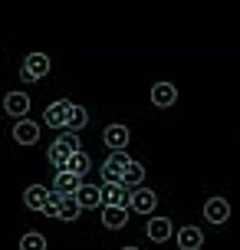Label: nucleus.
I'll return each instance as SVG.
<instances>
[{
	"label": "nucleus",
	"instance_id": "f257e3e1",
	"mask_svg": "<svg viewBox=\"0 0 240 250\" xmlns=\"http://www.w3.org/2000/svg\"><path fill=\"white\" fill-rule=\"evenodd\" d=\"M128 162H132V158H128L125 151H109V155H105V165H102V185H119Z\"/></svg>",
	"mask_w": 240,
	"mask_h": 250
},
{
	"label": "nucleus",
	"instance_id": "f03ea898",
	"mask_svg": "<svg viewBox=\"0 0 240 250\" xmlns=\"http://www.w3.org/2000/svg\"><path fill=\"white\" fill-rule=\"evenodd\" d=\"M69 115H73V102L69 99H56V102L46 105L43 122L50 125V128H66V125H69Z\"/></svg>",
	"mask_w": 240,
	"mask_h": 250
},
{
	"label": "nucleus",
	"instance_id": "7ed1b4c3",
	"mask_svg": "<svg viewBox=\"0 0 240 250\" xmlns=\"http://www.w3.org/2000/svg\"><path fill=\"white\" fill-rule=\"evenodd\" d=\"M102 208H125L128 211V201H132V191L122 185H102Z\"/></svg>",
	"mask_w": 240,
	"mask_h": 250
},
{
	"label": "nucleus",
	"instance_id": "20e7f679",
	"mask_svg": "<svg viewBox=\"0 0 240 250\" xmlns=\"http://www.w3.org/2000/svg\"><path fill=\"white\" fill-rule=\"evenodd\" d=\"M128 208L135 214H152L158 208V194H155L152 188H135L132 191V201H128Z\"/></svg>",
	"mask_w": 240,
	"mask_h": 250
},
{
	"label": "nucleus",
	"instance_id": "39448f33",
	"mask_svg": "<svg viewBox=\"0 0 240 250\" xmlns=\"http://www.w3.org/2000/svg\"><path fill=\"white\" fill-rule=\"evenodd\" d=\"M50 66H53V62H50V56H46V53H30L20 73H26L33 83H37V79H43V76L50 73Z\"/></svg>",
	"mask_w": 240,
	"mask_h": 250
},
{
	"label": "nucleus",
	"instance_id": "423d86ee",
	"mask_svg": "<svg viewBox=\"0 0 240 250\" xmlns=\"http://www.w3.org/2000/svg\"><path fill=\"white\" fill-rule=\"evenodd\" d=\"M128 138H132V132H128L125 125H105V132H102L105 148H112V151H125Z\"/></svg>",
	"mask_w": 240,
	"mask_h": 250
},
{
	"label": "nucleus",
	"instance_id": "0eeeda50",
	"mask_svg": "<svg viewBox=\"0 0 240 250\" xmlns=\"http://www.w3.org/2000/svg\"><path fill=\"white\" fill-rule=\"evenodd\" d=\"M40 138V125L30 122V119H17V125H13V142L17 145H37Z\"/></svg>",
	"mask_w": 240,
	"mask_h": 250
},
{
	"label": "nucleus",
	"instance_id": "6e6552de",
	"mask_svg": "<svg viewBox=\"0 0 240 250\" xmlns=\"http://www.w3.org/2000/svg\"><path fill=\"white\" fill-rule=\"evenodd\" d=\"M3 112L13 115V119H23L30 112V96L26 92H7L3 96Z\"/></svg>",
	"mask_w": 240,
	"mask_h": 250
},
{
	"label": "nucleus",
	"instance_id": "1a4fd4ad",
	"mask_svg": "<svg viewBox=\"0 0 240 250\" xmlns=\"http://www.w3.org/2000/svg\"><path fill=\"white\" fill-rule=\"evenodd\" d=\"M79 204V211H89V208H102V191L99 185H79V191L73 194Z\"/></svg>",
	"mask_w": 240,
	"mask_h": 250
},
{
	"label": "nucleus",
	"instance_id": "9d476101",
	"mask_svg": "<svg viewBox=\"0 0 240 250\" xmlns=\"http://www.w3.org/2000/svg\"><path fill=\"white\" fill-rule=\"evenodd\" d=\"M204 217L211 221V224H224L230 217V204L224 198H207V204H204Z\"/></svg>",
	"mask_w": 240,
	"mask_h": 250
},
{
	"label": "nucleus",
	"instance_id": "9b49d317",
	"mask_svg": "<svg viewBox=\"0 0 240 250\" xmlns=\"http://www.w3.org/2000/svg\"><path fill=\"white\" fill-rule=\"evenodd\" d=\"M145 234H148V240H155V244H164V240L171 237V221H168V217H148Z\"/></svg>",
	"mask_w": 240,
	"mask_h": 250
},
{
	"label": "nucleus",
	"instance_id": "f8f14e48",
	"mask_svg": "<svg viewBox=\"0 0 240 250\" xmlns=\"http://www.w3.org/2000/svg\"><path fill=\"white\" fill-rule=\"evenodd\" d=\"M175 99H178V89L171 86V83H155L152 86V102L158 109H171Z\"/></svg>",
	"mask_w": 240,
	"mask_h": 250
},
{
	"label": "nucleus",
	"instance_id": "ddd939ff",
	"mask_svg": "<svg viewBox=\"0 0 240 250\" xmlns=\"http://www.w3.org/2000/svg\"><path fill=\"white\" fill-rule=\"evenodd\" d=\"M201 244H204L201 227H191V224H184L181 230H178V247H181V250H201Z\"/></svg>",
	"mask_w": 240,
	"mask_h": 250
},
{
	"label": "nucleus",
	"instance_id": "4468645a",
	"mask_svg": "<svg viewBox=\"0 0 240 250\" xmlns=\"http://www.w3.org/2000/svg\"><path fill=\"white\" fill-rule=\"evenodd\" d=\"M125 224H128L125 208H102V227L105 230H122Z\"/></svg>",
	"mask_w": 240,
	"mask_h": 250
},
{
	"label": "nucleus",
	"instance_id": "2eb2a0df",
	"mask_svg": "<svg viewBox=\"0 0 240 250\" xmlns=\"http://www.w3.org/2000/svg\"><path fill=\"white\" fill-rule=\"evenodd\" d=\"M141 181H145V165L128 162V165H125V171H122V181H119V185L128 188V191H135V188H141Z\"/></svg>",
	"mask_w": 240,
	"mask_h": 250
},
{
	"label": "nucleus",
	"instance_id": "dca6fc26",
	"mask_svg": "<svg viewBox=\"0 0 240 250\" xmlns=\"http://www.w3.org/2000/svg\"><path fill=\"white\" fill-rule=\"evenodd\" d=\"M46 194H50V191H46L43 185H30V188L23 191V204L30 208V211H43V204H46Z\"/></svg>",
	"mask_w": 240,
	"mask_h": 250
},
{
	"label": "nucleus",
	"instance_id": "f3484780",
	"mask_svg": "<svg viewBox=\"0 0 240 250\" xmlns=\"http://www.w3.org/2000/svg\"><path fill=\"white\" fill-rule=\"evenodd\" d=\"M79 185L82 181L76 175H69V171H56V178H53V191H60V194H76Z\"/></svg>",
	"mask_w": 240,
	"mask_h": 250
},
{
	"label": "nucleus",
	"instance_id": "a211bd4d",
	"mask_svg": "<svg viewBox=\"0 0 240 250\" xmlns=\"http://www.w3.org/2000/svg\"><path fill=\"white\" fill-rule=\"evenodd\" d=\"M89 165H92V162H89V155H86L82 148H79V151H73V155H69V162H66V168H63V171H69V175L82 178V175L89 171Z\"/></svg>",
	"mask_w": 240,
	"mask_h": 250
},
{
	"label": "nucleus",
	"instance_id": "6ab92c4d",
	"mask_svg": "<svg viewBox=\"0 0 240 250\" xmlns=\"http://www.w3.org/2000/svg\"><path fill=\"white\" fill-rule=\"evenodd\" d=\"M79 217V204L73 194H63V204H60V211H56V221H76Z\"/></svg>",
	"mask_w": 240,
	"mask_h": 250
},
{
	"label": "nucleus",
	"instance_id": "aec40b11",
	"mask_svg": "<svg viewBox=\"0 0 240 250\" xmlns=\"http://www.w3.org/2000/svg\"><path fill=\"white\" fill-rule=\"evenodd\" d=\"M20 250H46V237L40 230H26L20 237Z\"/></svg>",
	"mask_w": 240,
	"mask_h": 250
},
{
	"label": "nucleus",
	"instance_id": "412c9836",
	"mask_svg": "<svg viewBox=\"0 0 240 250\" xmlns=\"http://www.w3.org/2000/svg\"><path fill=\"white\" fill-rule=\"evenodd\" d=\"M46 158H50V165H56V168L63 171V168H66V162H69V151H66L63 145H56V142H53V145H50V151H46Z\"/></svg>",
	"mask_w": 240,
	"mask_h": 250
},
{
	"label": "nucleus",
	"instance_id": "4be33fe9",
	"mask_svg": "<svg viewBox=\"0 0 240 250\" xmlns=\"http://www.w3.org/2000/svg\"><path fill=\"white\" fill-rule=\"evenodd\" d=\"M86 125H89V112L82 105H73V115H69V125H66V128H69V132H79V128H86Z\"/></svg>",
	"mask_w": 240,
	"mask_h": 250
},
{
	"label": "nucleus",
	"instance_id": "5701e85b",
	"mask_svg": "<svg viewBox=\"0 0 240 250\" xmlns=\"http://www.w3.org/2000/svg\"><path fill=\"white\" fill-rule=\"evenodd\" d=\"M56 145H63V148L73 155V151H79V135H76V132H69V128H63V135L56 138Z\"/></svg>",
	"mask_w": 240,
	"mask_h": 250
},
{
	"label": "nucleus",
	"instance_id": "b1692460",
	"mask_svg": "<svg viewBox=\"0 0 240 250\" xmlns=\"http://www.w3.org/2000/svg\"><path fill=\"white\" fill-rule=\"evenodd\" d=\"M122 250H139V247H122Z\"/></svg>",
	"mask_w": 240,
	"mask_h": 250
}]
</instances>
